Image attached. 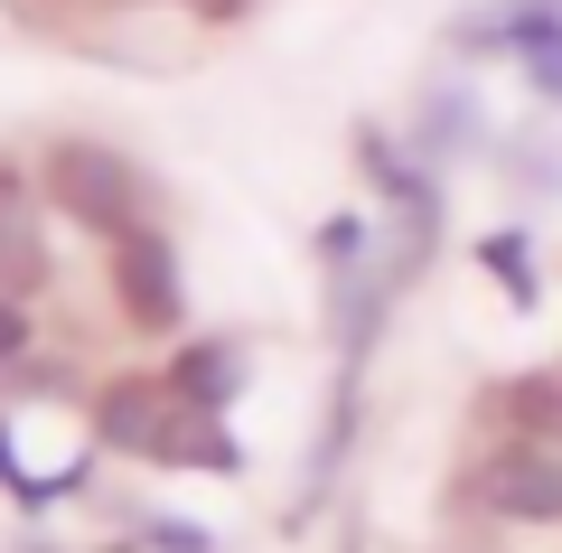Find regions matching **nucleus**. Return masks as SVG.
Instances as JSON below:
<instances>
[{
	"label": "nucleus",
	"mask_w": 562,
	"mask_h": 553,
	"mask_svg": "<svg viewBox=\"0 0 562 553\" xmlns=\"http://www.w3.org/2000/svg\"><path fill=\"white\" fill-rule=\"evenodd\" d=\"M29 169H38V207L57 225H76L85 244H113V235H132V225H169V188L150 178V159L122 151V141H103V132L38 141Z\"/></svg>",
	"instance_id": "f257e3e1"
},
{
	"label": "nucleus",
	"mask_w": 562,
	"mask_h": 553,
	"mask_svg": "<svg viewBox=\"0 0 562 553\" xmlns=\"http://www.w3.org/2000/svg\"><path fill=\"white\" fill-rule=\"evenodd\" d=\"M103 254V300H113L122 338L140 347H179L188 338V254H179V225H132V235L94 244Z\"/></svg>",
	"instance_id": "f03ea898"
},
{
	"label": "nucleus",
	"mask_w": 562,
	"mask_h": 553,
	"mask_svg": "<svg viewBox=\"0 0 562 553\" xmlns=\"http://www.w3.org/2000/svg\"><path fill=\"white\" fill-rule=\"evenodd\" d=\"M450 507L487 516V526H506V534H553L562 526V451L553 441H487V451L460 460Z\"/></svg>",
	"instance_id": "7ed1b4c3"
},
{
	"label": "nucleus",
	"mask_w": 562,
	"mask_h": 553,
	"mask_svg": "<svg viewBox=\"0 0 562 553\" xmlns=\"http://www.w3.org/2000/svg\"><path fill=\"white\" fill-rule=\"evenodd\" d=\"M169 413H179V395L160 385V356H150V366H103L94 395H85V451L122 460V469H150Z\"/></svg>",
	"instance_id": "20e7f679"
},
{
	"label": "nucleus",
	"mask_w": 562,
	"mask_h": 553,
	"mask_svg": "<svg viewBox=\"0 0 562 553\" xmlns=\"http://www.w3.org/2000/svg\"><path fill=\"white\" fill-rule=\"evenodd\" d=\"M403 151L413 159H431V169H479L487 151H497V122H487V85L469 76V66H450V76H431L413 103H403Z\"/></svg>",
	"instance_id": "39448f33"
},
{
	"label": "nucleus",
	"mask_w": 562,
	"mask_h": 553,
	"mask_svg": "<svg viewBox=\"0 0 562 553\" xmlns=\"http://www.w3.org/2000/svg\"><path fill=\"white\" fill-rule=\"evenodd\" d=\"M562 38V0H469L441 20V57L450 66H525L535 47Z\"/></svg>",
	"instance_id": "423d86ee"
},
{
	"label": "nucleus",
	"mask_w": 562,
	"mask_h": 553,
	"mask_svg": "<svg viewBox=\"0 0 562 553\" xmlns=\"http://www.w3.org/2000/svg\"><path fill=\"white\" fill-rule=\"evenodd\" d=\"M262 376V347L244 329H188L179 347H160V385L188 403V413H235Z\"/></svg>",
	"instance_id": "0eeeda50"
},
{
	"label": "nucleus",
	"mask_w": 562,
	"mask_h": 553,
	"mask_svg": "<svg viewBox=\"0 0 562 553\" xmlns=\"http://www.w3.org/2000/svg\"><path fill=\"white\" fill-rule=\"evenodd\" d=\"M57 291V235L38 207V169L0 159V300H47Z\"/></svg>",
	"instance_id": "6e6552de"
},
{
	"label": "nucleus",
	"mask_w": 562,
	"mask_h": 553,
	"mask_svg": "<svg viewBox=\"0 0 562 553\" xmlns=\"http://www.w3.org/2000/svg\"><path fill=\"white\" fill-rule=\"evenodd\" d=\"M469 422L487 441H553L562 451V366H506L469 395Z\"/></svg>",
	"instance_id": "1a4fd4ad"
},
{
	"label": "nucleus",
	"mask_w": 562,
	"mask_h": 553,
	"mask_svg": "<svg viewBox=\"0 0 562 553\" xmlns=\"http://www.w3.org/2000/svg\"><path fill=\"white\" fill-rule=\"evenodd\" d=\"M487 169L516 207H562V113H525L516 132H497Z\"/></svg>",
	"instance_id": "9d476101"
},
{
	"label": "nucleus",
	"mask_w": 562,
	"mask_h": 553,
	"mask_svg": "<svg viewBox=\"0 0 562 553\" xmlns=\"http://www.w3.org/2000/svg\"><path fill=\"white\" fill-rule=\"evenodd\" d=\"M254 460H244V441H235V413H169V432H160V451H150V478H244Z\"/></svg>",
	"instance_id": "9b49d317"
},
{
	"label": "nucleus",
	"mask_w": 562,
	"mask_h": 553,
	"mask_svg": "<svg viewBox=\"0 0 562 553\" xmlns=\"http://www.w3.org/2000/svg\"><path fill=\"white\" fill-rule=\"evenodd\" d=\"M113 516L122 534H132L140 553H225V534L206 526V516H179V507H150V497H113Z\"/></svg>",
	"instance_id": "f8f14e48"
},
{
	"label": "nucleus",
	"mask_w": 562,
	"mask_h": 553,
	"mask_svg": "<svg viewBox=\"0 0 562 553\" xmlns=\"http://www.w3.org/2000/svg\"><path fill=\"white\" fill-rule=\"evenodd\" d=\"M469 263L506 291V310H535L543 300V263H535V235H525V225H487V235L469 244Z\"/></svg>",
	"instance_id": "ddd939ff"
},
{
	"label": "nucleus",
	"mask_w": 562,
	"mask_h": 553,
	"mask_svg": "<svg viewBox=\"0 0 562 553\" xmlns=\"http://www.w3.org/2000/svg\"><path fill=\"white\" fill-rule=\"evenodd\" d=\"M375 254H384V217H366V207H328V217L310 225V263H319V281L366 273Z\"/></svg>",
	"instance_id": "4468645a"
},
{
	"label": "nucleus",
	"mask_w": 562,
	"mask_h": 553,
	"mask_svg": "<svg viewBox=\"0 0 562 553\" xmlns=\"http://www.w3.org/2000/svg\"><path fill=\"white\" fill-rule=\"evenodd\" d=\"M38 347V300H0V376Z\"/></svg>",
	"instance_id": "2eb2a0df"
},
{
	"label": "nucleus",
	"mask_w": 562,
	"mask_h": 553,
	"mask_svg": "<svg viewBox=\"0 0 562 553\" xmlns=\"http://www.w3.org/2000/svg\"><path fill=\"white\" fill-rule=\"evenodd\" d=\"M516 76H525V95H535V113H562V38H553V47H535Z\"/></svg>",
	"instance_id": "dca6fc26"
},
{
	"label": "nucleus",
	"mask_w": 562,
	"mask_h": 553,
	"mask_svg": "<svg viewBox=\"0 0 562 553\" xmlns=\"http://www.w3.org/2000/svg\"><path fill=\"white\" fill-rule=\"evenodd\" d=\"M179 10H198V20H235L244 0H179Z\"/></svg>",
	"instance_id": "f3484780"
},
{
	"label": "nucleus",
	"mask_w": 562,
	"mask_h": 553,
	"mask_svg": "<svg viewBox=\"0 0 562 553\" xmlns=\"http://www.w3.org/2000/svg\"><path fill=\"white\" fill-rule=\"evenodd\" d=\"M10 553H66L57 534H10Z\"/></svg>",
	"instance_id": "a211bd4d"
}]
</instances>
